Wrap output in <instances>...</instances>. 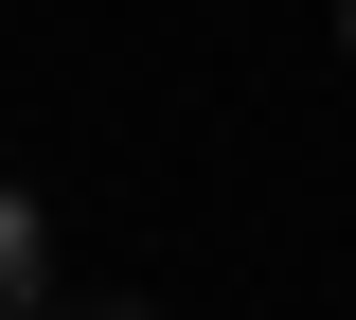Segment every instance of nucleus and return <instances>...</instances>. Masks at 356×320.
I'll return each instance as SVG.
<instances>
[{"label": "nucleus", "instance_id": "nucleus-1", "mask_svg": "<svg viewBox=\"0 0 356 320\" xmlns=\"http://www.w3.org/2000/svg\"><path fill=\"white\" fill-rule=\"evenodd\" d=\"M0 320H54V285H36V214L0 196Z\"/></svg>", "mask_w": 356, "mask_h": 320}, {"label": "nucleus", "instance_id": "nucleus-2", "mask_svg": "<svg viewBox=\"0 0 356 320\" xmlns=\"http://www.w3.org/2000/svg\"><path fill=\"white\" fill-rule=\"evenodd\" d=\"M54 320H161V303H54Z\"/></svg>", "mask_w": 356, "mask_h": 320}]
</instances>
